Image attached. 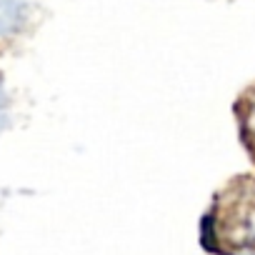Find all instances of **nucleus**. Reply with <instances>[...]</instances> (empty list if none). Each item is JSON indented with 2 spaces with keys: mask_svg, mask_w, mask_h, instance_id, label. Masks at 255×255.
I'll list each match as a JSON object with an SVG mask.
<instances>
[{
  "mask_svg": "<svg viewBox=\"0 0 255 255\" xmlns=\"http://www.w3.org/2000/svg\"><path fill=\"white\" fill-rule=\"evenodd\" d=\"M208 238L223 255H255V183L225 190L208 215Z\"/></svg>",
  "mask_w": 255,
  "mask_h": 255,
  "instance_id": "obj_1",
  "label": "nucleus"
},
{
  "mask_svg": "<svg viewBox=\"0 0 255 255\" xmlns=\"http://www.w3.org/2000/svg\"><path fill=\"white\" fill-rule=\"evenodd\" d=\"M38 0H0V45L18 40L33 23Z\"/></svg>",
  "mask_w": 255,
  "mask_h": 255,
  "instance_id": "obj_2",
  "label": "nucleus"
},
{
  "mask_svg": "<svg viewBox=\"0 0 255 255\" xmlns=\"http://www.w3.org/2000/svg\"><path fill=\"white\" fill-rule=\"evenodd\" d=\"M243 130H245V138L253 143V150H255V88L243 100Z\"/></svg>",
  "mask_w": 255,
  "mask_h": 255,
  "instance_id": "obj_3",
  "label": "nucleus"
},
{
  "mask_svg": "<svg viewBox=\"0 0 255 255\" xmlns=\"http://www.w3.org/2000/svg\"><path fill=\"white\" fill-rule=\"evenodd\" d=\"M10 120V95H8V85L3 80V73H0V133L8 128Z\"/></svg>",
  "mask_w": 255,
  "mask_h": 255,
  "instance_id": "obj_4",
  "label": "nucleus"
}]
</instances>
